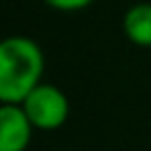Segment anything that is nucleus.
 Returning a JSON list of instances; mask_svg holds the SVG:
<instances>
[{"instance_id": "f257e3e1", "label": "nucleus", "mask_w": 151, "mask_h": 151, "mask_svg": "<svg viewBox=\"0 0 151 151\" xmlns=\"http://www.w3.org/2000/svg\"><path fill=\"white\" fill-rule=\"evenodd\" d=\"M42 71L45 57L33 38H5L0 42V101L21 104L42 83Z\"/></svg>"}, {"instance_id": "f03ea898", "label": "nucleus", "mask_w": 151, "mask_h": 151, "mask_svg": "<svg viewBox=\"0 0 151 151\" xmlns=\"http://www.w3.org/2000/svg\"><path fill=\"white\" fill-rule=\"evenodd\" d=\"M35 130L52 132L59 130L68 118V99L66 94L50 83H40L21 104H19Z\"/></svg>"}, {"instance_id": "7ed1b4c3", "label": "nucleus", "mask_w": 151, "mask_h": 151, "mask_svg": "<svg viewBox=\"0 0 151 151\" xmlns=\"http://www.w3.org/2000/svg\"><path fill=\"white\" fill-rule=\"evenodd\" d=\"M33 130V123L19 104L0 106V151H26Z\"/></svg>"}, {"instance_id": "20e7f679", "label": "nucleus", "mask_w": 151, "mask_h": 151, "mask_svg": "<svg viewBox=\"0 0 151 151\" xmlns=\"http://www.w3.org/2000/svg\"><path fill=\"white\" fill-rule=\"evenodd\" d=\"M123 33L137 47H151V2H137L123 14Z\"/></svg>"}, {"instance_id": "39448f33", "label": "nucleus", "mask_w": 151, "mask_h": 151, "mask_svg": "<svg viewBox=\"0 0 151 151\" xmlns=\"http://www.w3.org/2000/svg\"><path fill=\"white\" fill-rule=\"evenodd\" d=\"M42 2L57 12H78V9H85L87 5H92L94 0H42Z\"/></svg>"}]
</instances>
